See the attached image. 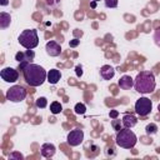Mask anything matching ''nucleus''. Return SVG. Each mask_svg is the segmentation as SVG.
<instances>
[{"instance_id": "nucleus-1", "label": "nucleus", "mask_w": 160, "mask_h": 160, "mask_svg": "<svg viewBox=\"0 0 160 160\" xmlns=\"http://www.w3.org/2000/svg\"><path fill=\"white\" fill-rule=\"evenodd\" d=\"M21 70H22V75L26 84L30 86H40L48 78L46 70L38 64L29 62Z\"/></svg>"}, {"instance_id": "nucleus-2", "label": "nucleus", "mask_w": 160, "mask_h": 160, "mask_svg": "<svg viewBox=\"0 0 160 160\" xmlns=\"http://www.w3.org/2000/svg\"><path fill=\"white\" fill-rule=\"evenodd\" d=\"M155 76L151 71H140L134 80V88L140 94H150L155 90Z\"/></svg>"}, {"instance_id": "nucleus-3", "label": "nucleus", "mask_w": 160, "mask_h": 160, "mask_svg": "<svg viewBox=\"0 0 160 160\" xmlns=\"http://www.w3.org/2000/svg\"><path fill=\"white\" fill-rule=\"evenodd\" d=\"M115 141H116V145L120 146V148L131 149V148L135 146V144L138 141V138H136V135L134 134L132 130H130L129 128H124V129L118 131Z\"/></svg>"}, {"instance_id": "nucleus-4", "label": "nucleus", "mask_w": 160, "mask_h": 160, "mask_svg": "<svg viewBox=\"0 0 160 160\" xmlns=\"http://www.w3.org/2000/svg\"><path fill=\"white\" fill-rule=\"evenodd\" d=\"M19 44L21 46H24L25 49H30L32 50L34 48L38 46L39 44V36H38V31L35 29H26L22 30V32L19 35Z\"/></svg>"}, {"instance_id": "nucleus-5", "label": "nucleus", "mask_w": 160, "mask_h": 160, "mask_svg": "<svg viewBox=\"0 0 160 160\" xmlns=\"http://www.w3.org/2000/svg\"><path fill=\"white\" fill-rule=\"evenodd\" d=\"M26 94L28 92H26L25 88H22L20 85H14L6 91V99L12 102H20L26 98Z\"/></svg>"}, {"instance_id": "nucleus-6", "label": "nucleus", "mask_w": 160, "mask_h": 160, "mask_svg": "<svg viewBox=\"0 0 160 160\" xmlns=\"http://www.w3.org/2000/svg\"><path fill=\"white\" fill-rule=\"evenodd\" d=\"M151 109H152V102L150 99L148 98H140L136 100L135 102V111L138 115L140 116H146L151 112Z\"/></svg>"}, {"instance_id": "nucleus-7", "label": "nucleus", "mask_w": 160, "mask_h": 160, "mask_svg": "<svg viewBox=\"0 0 160 160\" xmlns=\"http://www.w3.org/2000/svg\"><path fill=\"white\" fill-rule=\"evenodd\" d=\"M84 140V131L80 129H74L68 134V144L70 146H78Z\"/></svg>"}, {"instance_id": "nucleus-8", "label": "nucleus", "mask_w": 160, "mask_h": 160, "mask_svg": "<svg viewBox=\"0 0 160 160\" xmlns=\"http://www.w3.org/2000/svg\"><path fill=\"white\" fill-rule=\"evenodd\" d=\"M0 76L6 82H15L19 79V71L14 68H4L0 71Z\"/></svg>"}, {"instance_id": "nucleus-9", "label": "nucleus", "mask_w": 160, "mask_h": 160, "mask_svg": "<svg viewBox=\"0 0 160 160\" xmlns=\"http://www.w3.org/2000/svg\"><path fill=\"white\" fill-rule=\"evenodd\" d=\"M34 58H35V52L30 49H26V51H19L15 55V60L19 62H22V61L31 62L34 60Z\"/></svg>"}, {"instance_id": "nucleus-10", "label": "nucleus", "mask_w": 160, "mask_h": 160, "mask_svg": "<svg viewBox=\"0 0 160 160\" xmlns=\"http://www.w3.org/2000/svg\"><path fill=\"white\" fill-rule=\"evenodd\" d=\"M45 50L50 56H59L61 54V46L56 41H48L45 45Z\"/></svg>"}, {"instance_id": "nucleus-11", "label": "nucleus", "mask_w": 160, "mask_h": 160, "mask_svg": "<svg viewBox=\"0 0 160 160\" xmlns=\"http://www.w3.org/2000/svg\"><path fill=\"white\" fill-rule=\"evenodd\" d=\"M55 151H56L55 146L52 144H50V142H45L40 148V152H41V155L44 158H52L54 154H55Z\"/></svg>"}, {"instance_id": "nucleus-12", "label": "nucleus", "mask_w": 160, "mask_h": 160, "mask_svg": "<svg viewBox=\"0 0 160 160\" xmlns=\"http://www.w3.org/2000/svg\"><path fill=\"white\" fill-rule=\"evenodd\" d=\"M100 75L104 80H111L115 75V69L110 65H104L100 69Z\"/></svg>"}, {"instance_id": "nucleus-13", "label": "nucleus", "mask_w": 160, "mask_h": 160, "mask_svg": "<svg viewBox=\"0 0 160 160\" xmlns=\"http://www.w3.org/2000/svg\"><path fill=\"white\" fill-rule=\"evenodd\" d=\"M118 85H119V88L122 89V90H129V89H131V88L134 86V80H132L129 75H124V76L120 78Z\"/></svg>"}, {"instance_id": "nucleus-14", "label": "nucleus", "mask_w": 160, "mask_h": 160, "mask_svg": "<svg viewBox=\"0 0 160 160\" xmlns=\"http://www.w3.org/2000/svg\"><path fill=\"white\" fill-rule=\"evenodd\" d=\"M122 125H124V128H129V129H131V128H134L135 125H136V122H138V119L135 118V115H132V114H125L124 116H122Z\"/></svg>"}, {"instance_id": "nucleus-15", "label": "nucleus", "mask_w": 160, "mask_h": 160, "mask_svg": "<svg viewBox=\"0 0 160 160\" xmlns=\"http://www.w3.org/2000/svg\"><path fill=\"white\" fill-rule=\"evenodd\" d=\"M60 78H61V72L58 70V69H51V70H49V72H48V81L50 82V84H56L59 80H60Z\"/></svg>"}, {"instance_id": "nucleus-16", "label": "nucleus", "mask_w": 160, "mask_h": 160, "mask_svg": "<svg viewBox=\"0 0 160 160\" xmlns=\"http://www.w3.org/2000/svg\"><path fill=\"white\" fill-rule=\"evenodd\" d=\"M10 22H11V16L10 14L8 12H0V28L1 29H6L10 26Z\"/></svg>"}, {"instance_id": "nucleus-17", "label": "nucleus", "mask_w": 160, "mask_h": 160, "mask_svg": "<svg viewBox=\"0 0 160 160\" xmlns=\"http://www.w3.org/2000/svg\"><path fill=\"white\" fill-rule=\"evenodd\" d=\"M61 110H62V106H61V104H60V102L54 101V102H51V104H50V111H51V114H54V115L60 114V112H61Z\"/></svg>"}, {"instance_id": "nucleus-18", "label": "nucleus", "mask_w": 160, "mask_h": 160, "mask_svg": "<svg viewBox=\"0 0 160 160\" xmlns=\"http://www.w3.org/2000/svg\"><path fill=\"white\" fill-rule=\"evenodd\" d=\"M145 131H146V134H148V135H154V134H156V132H158V125H156V124H154V122H150V124H148V125H146Z\"/></svg>"}, {"instance_id": "nucleus-19", "label": "nucleus", "mask_w": 160, "mask_h": 160, "mask_svg": "<svg viewBox=\"0 0 160 160\" xmlns=\"http://www.w3.org/2000/svg\"><path fill=\"white\" fill-rule=\"evenodd\" d=\"M74 110H75V114H78V115H82V114H85V111H86V106H85L82 102H78V104L75 105Z\"/></svg>"}, {"instance_id": "nucleus-20", "label": "nucleus", "mask_w": 160, "mask_h": 160, "mask_svg": "<svg viewBox=\"0 0 160 160\" xmlns=\"http://www.w3.org/2000/svg\"><path fill=\"white\" fill-rule=\"evenodd\" d=\"M36 106L38 108H40V109H44V108H46V105H48V100H46V98H44V96H41V98H39L38 100H36Z\"/></svg>"}, {"instance_id": "nucleus-21", "label": "nucleus", "mask_w": 160, "mask_h": 160, "mask_svg": "<svg viewBox=\"0 0 160 160\" xmlns=\"http://www.w3.org/2000/svg\"><path fill=\"white\" fill-rule=\"evenodd\" d=\"M106 8H116L118 6V0H104Z\"/></svg>"}, {"instance_id": "nucleus-22", "label": "nucleus", "mask_w": 160, "mask_h": 160, "mask_svg": "<svg viewBox=\"0 0 160 160\" xmlns=\"http://www.w3.org/2000/svg\"><path fill=\"white\" fill-rule=\"evenodd\" d=\"M154 40H155V44H156L158 46H160V28H158V29L155 30Z\"/></svg>"}, {"instance_id": "nucleus-23", "label": "nucleus", "mask_w": 160, "mask_h": 160, "mask_svg": "<svg viewBox=\"0 0 160 160\" xmlns=\"http://www.w3.org/2000/svg\"><path fill=\"white\" fill-rule=\"evenodd\" d=\"M75 71H76V75H78V76H81V75H82V68H81L80 65H78V66L75 68Z\"/></svg>"}, {"instance_id": "nucleus-24", "label": "nucleus", "mask_w": 160, "mask_h": 160, "mask_svg": "<svg viewBox=\"0 0 160 160\" xmlns=\"http://www.w3.org/2000/svg\"><path fill=\"white\" fill-rule=\"evenodd\" d=\"M79 45V40L78 39H74L72 41H70V46L71 48H75V46H78Z\"/></svg>"}, {"instance_id": "nucleus-25", "label": "nucleus", "mask_w": 160, "mask_h": 160, "mask_svg": "<svg viewBox=\"0 0 160 160\" xmlns=\"http://www.w3.org/2000/svg\"><path fill=\"white\" fill-rule=\"evenodd\" d=\"M118 115H119V112H118L116 110H112V111H110V118L115 119V118H118Z\"/></svg>"}, {"instance_id": "nucleus-26", "label": "nucleus", "mask_w": 160, "mask_h": 160, "mask_svg": "<svg viewBox=\"0 0 160 160\" xmlns=\"http://www.w3.org/2000/svg\"><path fill=\"white\" fill-rule=\"evenodd\" d=\"M112 126H114L116 130H121V125H120V124H118L115 120H112Z\"/></svg>"}, {"instance_id": "nucleus-27", "label": "nucleus", "mask_w": 160, "mask_h": 160, "mask_svg": "<svg viewBox=\"0 0 160 160\" xmlns=\"http://www.w3.org/2000/svg\"><path fill=\"white\" fill-rule=\"evenodd\" d=\"M59 2V0H48V4L49 5H56Z\"/></svg>"}, {"instance_id": "nucleus-28", "label": "nucleus", "mask_w": 160, "mask_h": 160, "mask_svg": "<svg viewBox=\"0 0 160 160\" xmlns=\"http://www.w3.org/2000/svg\"><path fill=\"white\" fill-rule=\"evenodd\" d=\"M9 4V0H0V5H2V6H6Z\"/></svg>"}, {"instance_id": "nucleus-29", "label": "nucleus", "mask_w": 160, "mask_h": 160, "mask_svg": "<svg viewBox=\"0 0 160 160\" xmlns=\"http://www.w3.org/2000/svg\"><path fill=\"white\" fill-rule=\"evenodd\" d=\"M94 1H100V0H94Z\"/></svg>"}]
</instances>
